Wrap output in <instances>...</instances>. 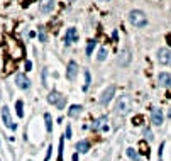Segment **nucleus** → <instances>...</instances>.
I'll return each mask as SVG.
<instances>
[{"label":"nucleus","instance_id":"nucleus-1","mask_svg":"<svg viewBox=\"0 0 171 161\" xmlns=\"http://www.w3.org/2000/svg\"><path fill=\"white\" fill-rule=\"evenodd\" d=\"M134 104H132V99H130L129 95H120L119 99H117V104H115V112L117 115H129L130 110H132Z\"/></svg>","mask_w":171,"mask_h":161},{"label":"nucleus","instance_id":"nucleus-2","mask_svg":"<svg viewBox=\"0 0 171 161\" xmlns=\"http://www.w3.org/2000/svg\"><path fill=\"white\" fill-rule=\"evenodd\" d=\"M129 22L134 27H144L147 24V16L141 9H134L129 12Z\"/></svg>","mask_w":171,"mask_h":161},{"label":"nucleus","instance_id":"nucleus-3","mask_svg":"<svg viewBox=\"0 0 171 161\" xmlns=\"http://www.w3.org/2000/svg\"><path fill=\"white\" fill-rule=\"evenodd\" d=\"M47 102L53 104L54 107H58V109H64L66 107V97L61 95L59 92H56V90H53L51 93L47 95Z\"/></svg>","mask_w":171,"mask_h":161},{"label":"nucleus","instance_id":"nucleus-4","mask_svg":"<svg viewBox=\"0 0 171 161\" xmlns=\"http://www.w3.org/2000/svg\"><path fill=\"white\" fill-rule=\"evenodd\" d=\"M107 129H109V119L105 115H102V117H98L92 122V131L98 132V131H107Z\"/></svg>","mask_w":171,"mask_h":161},{"label":"nucleus","instance_id":"nucleus-5","mask_svg":"<svg viewBox=\"0 0 171 161\" xmlns=\"http://www.w3.org/2000/svg\"><path fill=\"white\" fill-rule=\"evenodd\" d=\"M130 59H132V53L129 47H122L119 53V65L120 66H129Z\"/></svg>","mask_w":171,"mask_h":161},{"label":"nucleus","instance_id":"nucleus-6","mask_svg":"<svg viewBox=\"0 0 171 161\" xmlns=\"http://www.w3.org/2000/svg\"><path fill=\"white\" fill-rule=\"evenodd\" d=\"M114 95H115V87L114 85H110V87H107V88L102 92V95H100V104L107 105L110 100L114 99Z\"/></svg>","mask_w":171,"mask_h":161},{"label":"nucleus","instance_id":"nucleus-7","mask_svg":"<svg viewBox=\"0 0 171 161\" xmlns=\"http://www.w3.org/2000/svg\"><path fill=\"white\" fill-rule=\"evenodd\" d=\"M158 61L161 65H171V51L168 47H161L159 51H158Z\"/></svg>","mask_w":171,"mask_h":161},{"label":"nucleus","instance_id":"nucleus-8","mask_svg":"<svg viewBox=\"0 0 171 161\" xmlns=\"http://www.w3.org/2000/svg\"><path fill=\"white\" fill-rule=\"evenodd\" d=\"M2 120H4V125L5 127H9V129H16L17 125L12 122V115H10V110H9V107H2Z\"/></svg>","mask_w":171,"mask_h":161},{"label":"nucleus","instance_id":"nucleus-9","mask_svg":"<svg viewBox=\"0 0 171 161\" xmlns=\"http://www.w3.org/2000/svg\"><path fill=\"white\" fill-rule=\"evenodd\" d=\"M16 85L21 90H29L31 88V80H29L24 73H19V75L16 76Z\"/></svg>","mask_w":171,"mask_h":161},{"label":"nucleus","instance_id":"nucleus-10","mask_svg":"<svg viewBox=\"0 0 171 161\" xmlns=\"http://www.w3.org/2000/svg\"><path fill=\"white\" fill-rule=\"evenodd\" d=\"M56 7V0H41L39 2V12L41 14H49Z\"/></svg>","mask_w":171,"mask_h":161},{"label":"nucleus","instance_id":"nucleus-11","mask_svg":"<svg viewBox=\"0 0 171 161\" xmlns=\"http://www.w3.org/2000/svg\"><path fill=\"white\" fill-rule=\"evenodd\" d=\"M78 37H80L78 31L75 29V27H70V29L66 31V34H64V42H66V44H73V42L78 41Z\"/></svg>","mask_w":171,"mask_h":161},{"label":"nucleus","instance_id":"nucleus-12","mask_svg":"<svg viewBox=\"0 0 171 161\" xmlns=\"http://www.w3.org/2000/svg\"><path fill=\"white\" fill-rule=\"evenodd\" d=\"M76 75H78V65L75 61H70L68 66H66V78L70 82H73V80L76 78Z\"/></svg>","mask_w":171,"mask_h":161},{"label":"nucleus","instance_id":"nucleus-13","mask_svg":"<svg viewBox=\"0 0 171 161\" xmlns=\"http://www.w3.org/2000/svg\"><path fill=\"white\" fill-rule=\"evenodd\" d=\"M151 120H152V124L154 125H161L163 124V120H164V115H163V112H161L159 109H154L152 112H151Z\"/></svg>","mask_w":171,"mask_h":161},{"label":"nucleus","instance_id":"nucleus-14","mask_svg":"<svg viewBox=\"0 0 171 161\" xmlns=\"http://www.w3.org/2000/svg\"><path fill=\"white\" fill-rule=\"evenodd\" d=\"M158 82H159V85H163V87H166V88H170L171 87V75L170 73H166V71L159 73V75H158Z\"/></svg>","mask_w":171,"mask_h":161},{"label":"nucleus","instance_id":"nucleus-15","mask_svg":"<svg viewBox=\"0 0 171 161\" xmlns=\"http://www.w3.org/2000/svg\"><path fill=\"white\" fill-rule=\"evenodd\" d=\"M81 110H83L81 105H71L70 110H68V115H70V117H78V115L81 114Z\"/></svg>","mask_w":171,"mask_h":161},{"label":"nucleus","instance_id":"nucleus-16","mask_svg":"<svg viewBox=\"0 0 171 161\" xmlns=\"http://www.w3.org/2000/svg\"><path fill=\"white\" fill-rule=\"evenodd\" d=\"M88 149H90L88 141H80V142H76V151L78 153H88Z\"/></svg>","mask_w":171,"mask_h":161},{"label":"nucleus","instance_id":"nucleus-17","mask_svg":"<svg viewBox=\"0 0 171 161\" xmlns=\"http://www.w3.org/2000/svg\"><path fill=\"white\" fill-rule=\"evenodd\" d=\"M127 156H129L130 160H134V161H141V156L137 154V151H135L134 148H129V149H127Z\"/></svg>","mask_w":171,"mask_h":161},{"label":"nucleus","instance_id":"nucleus-18","mask_svg":"<svg viewBox=\"0 0 171 161\" xmlns=\"http://www.w3.org/2000/svg\"><path fill=\"white\" fill-rule=\"evenodd\" d=\"M107 54H109V49H107V47H102V49L98 51V56H97V59H98V61H105Z\"/></svg>","mask_w":171,"mask_h":161},{"label":"nucleus","instance_id":"nucleus-19","mask_svg":"<svg viewBox=\"0 0 171 161\" xmlns=\"http://www.w3.org/2000/svg\"><path fill=\"white\" fill-rule=\"evenodd\" d=\"M97 46V41H93V39H90L88 41V44H87V54H92V51H93V47Z\"/></svg>","mask_w":171,"mask_h":161},{"label":"nucleus","instance_id":"nucleus-20","mask_svg":"<svg viewBox=\"0 0 171 161\" xmlns=\"http://www.w3.org/2000/svg\"><path fill=\"white\" fill-rule=\"evenodd\" d=\"M44 119H46V129H47V132H51V131H53V122H51V115H49V114H46V115H44Z\"/></svg>","mask_w":171,"mask_h":161},{"label":"nucleus","instance_id":"nucleus-21","mask_svg":"<svg viewBox=\"0 0 171 161\" xmlns=\"http://www.w3.org/2000/svg\"><path fill=\"white\" fill-rule=\"evenodd\" d=\"M83 75H85V83H83V90H88V87H90V71H85Z\"/></svg>","mask_w":171,"mask_h":161},{"label":"nucleus","instance_id":"nucleus-22","mask_svg":"<svg viewBox=\"0 0 171 161\" xmlns=\"http://www.w3.org/2000/svg\"><path fill=\"white\" fill-rule=\"evenodd\" d=\"M22 107H24V104H22V100H19V102H17V104H16L17 115H19V117H22V115H24V110H22Z\"/></svg>","mask_w":171,"mask_h":161},{"label":"nucleus","instance_id":"nucleus-23","mask_svg":"<svg viewBox=\"0 0 171 161\" xmlns=\"http://www.w3.org/2000/svg\"><path fill=\"white\" fill-rule=\"evenodd\" d=\"M63 146H64V137L59 141V154H58V161H63Z\"/></svg>","mask_w":171,"mask_h":161},{"label":"nucleus","instance_id":"nucleus-24","mask_svg":"<svg viewBox=\"0 0 171 161\" xmlns=\"http://www.w3.org/2000/svg\"><path fill=\"white\" fill-rule=\"evenodd\" d=\"M39 39H41V42H46V39H47L46 31H44V27H39Z\"/></svg>","mask_w":171,"mask_h":161},{"label":"nucleus","instance_id":"nucleus-25","mask_svg":"<svg viewBox=\"0 0 171 161\" xmlns=\"http://www.w3.org/2000/svg\"><path fill=\"white\" fill-rule=\"evenodd\" d=\"M144 136L147 141H152L154 137H152V132H151V129H144Z\"/></svg>","mask_w":171,"mask_h":161},{"label":"nucleus","instance_id":"nucleus-26","mask_svg":"<svg viewBox=\"0 0 171 161\" xmlns=\"http://www.w3.org/2000/svg\"><path fill=\"white\" fill-rule=\"evenodd\" d=\"M51 151H53V148L49 146V148H47V153H46V158H44V161H49V158H51Z\"/></svg>","mask_w":171,"mask_h":161},{"label":"nucleus","instance_id":"nucleus-27","mask_svg":"<svg viewBox=\"0 0 171 161\" xmlns=\"http://www.w3.org/2000/svg\"><path fill=\"white\" fill-rule=\"evenodd\" d=\"M66 137H71V127L70 125L66 127Z\"/></svg>","mask_w":171,"mask_h":161},{"label":"nucleus","instance_id":"nucleus-28","mask_svg":"<svg viewBox=\"0 0 171 161\" xmlns=\"http://www.w3.org/2000/svg\"><path fill=\"white\" fill-rule=\"evenodd\" d=\"M66 2H70V4H73V2H76V0H66Z\"/></svg>","mask_w":171,"mask_h":161},{"label":"nucleus","instance_id":"nucleus-29","mask_svg":"<svg viewBox=\"0 0 171 161\" xmlns=\"http://www.w3.org/2000/svg\"><path fill=\"white\" fill-rule=\"evenodd\" d=\"M100 2H109V0H100Z\"/></svg>","mask_w":171,"mask_h":161}]
</instances>
